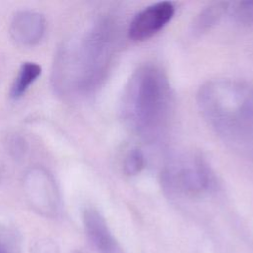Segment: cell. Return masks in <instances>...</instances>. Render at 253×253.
<instances>
[{
	"label": "cell",
	"mask_w": 253,
	"mask_h": 253,
	"mask_svg": "<svg viewBox=\"0 0 253 253\" xmlns=\"http://www.w3.org/2000/svg\"><path fill=\"white\" fill-rule=\"evenodd\" d=\"M173 108V95L163 70L151 63L139 66L123 93L121 113L136 135L152 140L166 128Z\"/></svg>",
	"instance_id": "cell-1"
},
{
	"label": "cell",
	"mask_w": 253,
	"mask_h": 253,
	"mask_svg": "<svg viewBox=\"0 0 253 253\" xmlns=\"http://www.w3.org/2000/svg\"><path fill=\"white\" fill-rule=\"evenodd\" d=\"M197 102L205 120L224 140L253 142V85L232 78L211 80L201 86Z\"/></svg>",
	"instance_id": "cell-2"
},
{
	"label": "cell",
	"mask_w": 253,
	"mask_h": 253,
	"mask_svg": "<svg viewBox=\"0 0 253 253\" xmlns=\"http://www.w3.org/2000/svg\"><path fill=\"white\" fill-rule=\"evenodd\" d=\"M116 42V27L109 19L97 21L78 43L65 45L58 55L54 80L62 90H95L108 71Z\"/></svg>",
	"instance_id": "cell-3"
},
{
	"label": "cell",
	"mask_w": 253,
	"mask_h": 253,
	"mask_svg": "<svg viewBox=\"0 0 253 253\" xmlns=\"http://www.w3.org/2000/svg\"><path fill=\"white\" fill-rule=\"evenodd\" d=\"M163 182L172 193L200 196L213 190L215 177L207 161L196 154L173 160L164 170Z\"/></svg>",
	"instance_id": "cell-4"
},
{
	"label": "cell",
	"mask_w": 253,
	"mask_h": 253,
	"mask_svg": "<svg viewBox=\"0 0 253 253\" xmlns=\"http://www.w3.org/2000/svg\"><path fill=\"white\" fill-rule=\"evenodd\" d=\"M172 2L162 1L151 4L138 12L128 27V37L134 41H144L163 29L174 17Z\"/></svg>",
	"instance_id": "cell-5"
},
{
	"label": "cell",
	"mask_w": 253,
	"mask_h": 253,
	"mask_svg": "<svg viewBox=\"0 0 253 253\" xmlns=\"http://www.w3.org/2000/svg\"><path fill=\"white\" fill-rule=\"evenodd\" d=\"M26 190L33 207L46 215H55L59 211V196L53 180L41 169L28 173Z\"/></svg>",
	"instance_id": "cell-6"
},
{
	"label": "cell",
	"mask_w": 253,
	"mask_h": 253,
	"mask_svg": "<svg viewBox=\"0 0 253 253\" xmlns=\"http://www.w3.org/2000/svg\"><path fill=\"white\" fill-rule=\"evenodd\" d=\"M82 220L90 242L100 253H121L116 238L97 209L92 207L84 209Z\"/></svg>",
	"instance_id": "cell-7"
},
{
	"label": "cell",
	"mask_w": 253,
	"mask_h": 253,
	"mask_svg": "<svg viewBox=\"0 0 253 253\" xmlns=\"http://www.w3.org/2000/svg\"><path fill=\"white\" fill-rule=\"evenodd\" d=\"M45 31V19L37 12L21 11L17 13L10 27L13 40L22 45H34L38 43Z\"/></svg>",
	"instance_id": "cell-8"
},
{
	"label": "cell",
	"mask_w": 253,
	"mask_h": 253,
	"mask_svg": "<svg viewBox=\"0 0 253 253\" xmlns=\"http://www.w3.org/2000/svg\"><path fill=\"white\" fill-rule=\"evenodd\" d=\"M42 72L41 66L36 62H24L11 86L10 97L14 100L20 99L37 80Z\"/></svg>",
	"instance_id": "cell-9"
},
{
	"label": "cell",
	"mask_w": 253,
	"mask_h": 253,
	"mask_svg": "<svg viewBox=\"0 0 253 253\" xmlns=\"http://www.w3.org/2000/svg\"><path fill=\"white\" fill-rule=\"evenodd\" d=\"M229 2H214L203 9L194 21V31L196 33H205L211 30L222 16L228 11Z\"/></svg>",
	"instance_id": "cell-10"
},
{
	"label": "cell",
	"mask_w": 253,
	"mask_h": 253,
	"mask_svg": "<svg viewBox=\"0 0 253 253\" xmlns=\"http://www.w3.org/2000/svg\"><path fill=\"white\" fill-rule=\"evenodd\" d=\"M0 253H23L20 234L12 227L0 223Z\"/></svg>",
	"instance_id": "cell-11"
},
{
	"label": "cell",
	"mask_w": 253,
	"mask_h": 253,
	"mask_svg": "<svg viewBox=\"0 0 253 253\" xmlns=\"http://www.w3.org/2000/svg\"><path fill=\"white\" fill-rule=\"evenodd\" d=\"M228 11L237 24L246 27L253 26V1L229 3Z\"/></svg>",
	"instance_id": "cell-12"
},
{
	"label": "cell",
	"mask_w": 253,
	"mask_h": 253,
	"mask_svg": "<svg viewBox=\"0 0 253 253\" xmlns=\"http://www.w3.org/2000/svg\"><path fill=\"white\" fill-rule=\"evenodd\" d=\"M145 159L142 151L138 148L130 149L124 160V171L128 176H134L144 168Z\"/></svg>",
	"instance_id": "cell-13"
},
{
	"label": "cell",
	"mask_w": 253,
	"mask_h": 253,
	"mask_svg": "<svg viewBox=\"0 0 253 253\" xmlns=\"http://www.w3.org/2000/svg\"><path fill=\"white\" fill-rule=\"evenodd\" d=\"M75 253H82V252H75Z\"/></svg>",
	"instance_id": "cell-14"
}]
</instances>
